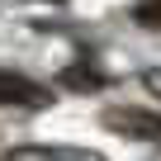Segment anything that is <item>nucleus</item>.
I'll list each match as a JSON object with an SVG mask.
<instances>
[{
	"label": "nucleus",
	"instance_id": "6",
	"mask_svg": "<svg viewBox=\"0 0 161 161\" xmlns=\"http://www.w3.org/2000/svg\"><path fill=\"white\" fill-rule=\"evenodd\" d=\"M47 5H62V0H47Z\"/></svg>",
	"mask_w": 161,
	"mask_h": 161
},
{
	"label": "nucleus",
	"instance_id": "5",
	"mask_svg": "<svg viewBox=\"0 0 161 161\" xmlns=\"http://www.w3.org/2000/svg\"><path fill=\"white\" fill-rule=\"evenodd\" d=\"M147 86H152V90H161V71H147Z\"/></svg>",
	"mask_w": 161,
	"mask_h": 161
},
{
	"label": "nucleus",
	"instance_id": "4",
	"mask_svg": "<svg viewBox=\"0 0 161 161\" xmlns=\"http://www.w3.org/2000/svg\"><path fill=\"white\" fill-rule=\"evenodd\" d=\"M66 80H71V86H104V76H95V71H86V66L66 71Z\"/></svg>",
	"mask_w": 161,
	"mask_h": 161
},
{
	"label": "nucleus",
	"instance_id": "3",
	"mask_svg": "<svg viewBox=\"0 0 161 161\" xmlns=\"http://www.w3.org/2000/svg\"><path fill=\"white\" fill-rule=\"evenodd\" d=\"M5 161H104L100 152H80V147H47V142H29V147H10Z\"/></svg>",
	"mask_w": 161,
	"mask_h": 161
},
{
	"label": "nucleus",
	"instance_id": "1",
	"mask_svg": "<svg viewBox=\"0 0 161 161\" xmlns=\"http://www.w3.org/2000/svg\"><path fill=\"white\" fill-rule=\"evenodd\" d=\"M104 128L119 137H142V142L161 147V114H152V109H128V104L104 109Z\"/></svg>",
	"mask_w": 161,
	"mask_h": 161
},
{
	"label": "nucleus",
	"instance_id": "2",
	"mask_svg": "<svg viewBox=\"0 0 161 161\" xmlns=\"http://www.w3.org/2000/svg\"><path fill=\"white\" fill-rule=\"evenodd\" d=\"M0 104H5V109H47L52 104V90L38 86V80H29V76H19V71L0 66Z\"/></svg>",
	"mask_w": 161,
	"mask_h": 161
}]
</instances>
